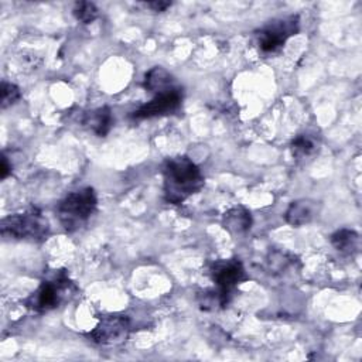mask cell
I'll return each instance as SVG.
<instances>
[{
    "instance_id": "cell-1",
    "label": "cell",
    "mask_w": 362,
    "mask_h": 362,
    "mask_svg": "<svg viewBox=\"0 0 362 362\" xmlns=\"http://www.w3.org/2000/svg\"><path fill=\"white\" fill-rule=\"evenodd\" d=\"M164 198L173 205L184 202L204 185V175L198 165L187 156L167 158L163 167Z\"/></svg>"
},
{
    "instance_id": "cell-2",
    "label": "cell",
    "mask_w": 362,
    "mask_h": 362,
    "mask_svg": "<svg viewBox=\"0 0 362 362\" xmlns=\"http://www.w3.org/2000/svg\"><path fill=\"white\" fill-rule=\"evenodd\" d=\"M96 205L98 198L93 188L85 187L66 194L57 206V215L66 232H75L93 215Z\"/></svg>"
},
{
    "instance_id": "cell-3",
    "label": "cell",
    "mask_w": 362,
    "mask_h": 362,
    "mask_svg": "<svg viewBox=\"0 0 362 362\" xmlns=\"http://www.w3.org/2000/svg\"><path fill=\"white\" fill-rule=\"evenodd\" d=\"M74 283L64 272H57L44 280L40 287L25 300V305L35 313H48L69 300L75 293Z\"/></svg>"
},
{
    "instance_id": "cell-4",
    "label": "cell",
    "mask_w": 362,
    "mask_h": 362,
    "mask_svg": "<svg viewBox=\"0 0 362 362\" xmlns=\"http://www.w3.org/2000/svg\"><path fill=\"white\" fill-rule=\"evenodd\" d=\"M0 229L3 238L7 239L41 242L49 232V223L40 211L30 209L3 218Z\"/></svg>"
},
{
    "instance_id": "cell-5",
    "label": "cell",
    "mask_w": 362,
    "mask_h": 362,
    "mask_svg": "<svg viewBox=\"0 0 362 362\" xmlns=\"http://www.w3.org/2000/svg\"><path fill=\"white\" fill-rule=\"evenodd\" d=\"M300 30L298 16H287L284 18H276L264 24L259 31H256L257 44L262 52L274 54L286 41L296 35Z\"/></svg>"
},
{
    "instance_id": "cell-6",
    "label": "cell",
    "mask_w": 362,
    "mask_h": 362,
    "mask_svg": "<svg viewBox=\"0 0 362 362\" xmlns=\"http://www.w3.org/2000/svg\"><path fill=\"white\" fill-rule=\"evenodd\" d=\"M211 279L216 284V288L228 300H230L233 290L247 279L243 264L239 259H221L215 260L209 269Z\"/></svg>"
},
{
    "instance_id": "cell-7",
    "label": "cell",
    "mask_w": 362,
    "mask_h": 362,
    "mask_svg": "<svg viewBox=\"0 0 362 362\" xmlns=\"http://www.w3.org/2000/svg\"><path fill=\"white\" fill-rule=\"evenodd\" d=\"M130 332V321L124 315L110 314L100 317L88 337L100 345H117L126 341Z\"/></svg>"
},
{
    "instance_id": "cell-8",
    "label": "cell",
    "mask_w": 362,
    "mask_h": 362,
    "mask_svg": "<svg viewBox=\"0 0 362 362\" xmlns=\"http://www.w3.org/2000/svg\"><path fill=\"white\" fill-rule=\"evenodd\" d=\"M182 100V90L181 88H173L170 90L156 93V96L141 105L139 109H136L130 116L134 120H143V119H151L163 115H168L180 107Z\"/></svg>"
},
{
    "instance_id": "cell-9",
    "label": "cell",
    "mask_w": 362,
    "mask_h": 362,
    "mask_svg": "<svg viewBox=\"0 0 362 362\" xmlns=\"http://www.w3.org/2000/svg\"><path fill=\"white\" fill-rule=\"evenodd\" d=\"M318 214L317 202L311 199H298L291 202L286 211V221L293 226H301L311 222Z\"/></svg>"
},
{
    "instance_id": "cell-10",
    "label": "cell",
    "mask_w": 362,
    "mask_h": 362,
    "mask_svg": "<svg viewBox=\"0 0 362 362\" xmlns=\"http://www.w3.org/2000/svg\"><path fill=\"white\" fill-rule=\"evenodd\" d=\"M82 124L92 130L96 136L103 137L109 133L113 124V116L112 110L107 106H102L98 109H93L83 115Z\"/></svg>"
},
{
    "instance_id": "cell-11",
    "label": "cell",
    "mask_w": 362,
    "mask_h": 362,
    "mask_svg": "<svg viewBox=\"0 0 362 362\" xmlns=\"http://www.w3.org/2000/svg\"><path fill=\"white\" fill-rule=\"evenodd\" d=\"M222 225L228 232L233 235L245 233L252 226L250 212L243 206H233L223 214Z\"/></svg>"
},
{
    "instance_id": "cell-12",
    "label": "cell",
    "mask_w": 362,
    "mask_h": 362,
    "mask_svg": "<svg viewBox=\"0 0 362 362\" xmlns=\"http://www.w3.org/2000/svg\"><path fill=\"white\" fill-rule=\"evenodd\" d=\"M144 88L153 93H161L177 86L173 76L164 68L154 66L144 76Z\"/></svg>"
},
{
    "instance_id": "cell-13",
    "label": "cell",
    "mask_w": 362,
    "mask_h": 362,
    "mask_svg": "<svg viewBox=\"0 0 362 362\" xmlns=\"http://www.w3.org/2000/svg\"><path fill=\"white\" fill-rule=\"evenodd\" d=\"M332 246L345 255H352L359 249V235L352 229H338L331 236Z\"/></svg>"
},
{
    "instance_id": "cell-14",
    "label": "cell",
    "mask_w": 362,
    "mask_h": 362,
    "mask_svg": "<svg viewBox=\"0 0 362 362\" xmlns=\"http://www.w3.org/2000/svg\"><path fill=\"white\" fill-rule=\"evenodd\" d=\"M291 150H293V156L296 157H307L317 150L315 139L311 137L310 134H300L296 139H293Z\"/></svg>"
},
{
    "instance_id": "cell-15",
    "label": "cell",
    "mask_w": 362,
    "mask_h": 362,
    "mask_svg": "<svg viewBox=\"0 0 362 362\" xmlns=\"http://www.w3.org/2000/svg\"><path fill=\"white\" fill-rule=\"evenodd\" d=\"M75 18L83 24L92 23L98 17V7L90 1H78L72 10Z\"/></svg>"
},
{
    "instance_id": "cell-16",
    "label": "cell",
    "mask_w": 362,
    "mask_h": 362,
    "mask_svg": "<svg viewBox=\"0 0 362 362\" xmlns=\"http://www.w3.org/2000/svg\"><path fill=\"white\" fill-rule=\"evenodd\" d=\"M21 98V92L17 85L3 81L1 82V109L13 106Z\"/></svg>"
},
{
    "instance_id": "cell-17",
    "label": "cell",
    "mask_w": 362,
    "mask_h": 362,
    "mask_svg": "<svg viewBox=\"0 0 362 362\" xmlns=\"http://www.w3.org/2000/svg\"><path fill=\"white\" fill-rule=\"evenodd\" d=\"M267 263L270 270L279 273L286 270L290 264H291V259L288 257L287 253H281V252H273L269 255L267 257Z\"/></svg>"
},
{
    "instance_id": "cell-18",
    "label": "cell",
    "mask_w": 362,
    "mask_h": 362,
    "mask_svg": "<svg viewBox=\"0 0 362 362\" xmlns=\"http://www.w3.org/2000/svg\"><path fill=\"white\" fill-rule=\"evenodd\" d=\"M170 6H171L170 1H151V3H147V7L153 8L154 11H164Z\"/></svg>"
},
{
    "instance_id": "cell-19",
    "label": "cell",
    "mask_w": 362,
    "mask_h": 362,
    "mask_svg": "<svg viewBox=\"0 0 362 362\" xmlns=\"http://www.w3.org/2000/svg\"><path fill=\"white\" fill-rule=\"evenodd\" d=\"M10 173H11V165L8 164L7 157H6V156H3V157H1V171H0V177H1V180H4Z\"/></svg>"
}]
</instances>
